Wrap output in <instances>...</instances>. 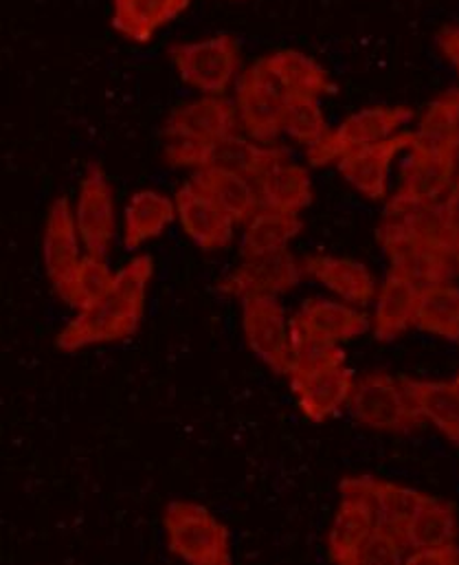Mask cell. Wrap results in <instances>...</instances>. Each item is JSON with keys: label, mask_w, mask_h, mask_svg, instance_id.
I'll list each match as a JSON object with an SVG mask.
<instances>
[{"label": "cell", "mask_w": 459, "mask_h": 565, "mask_svg": "<svg viewBox=\"0 0 459 565\" xmlns=\"http://www.w3.org/2000/svg\"><path fill=\"white\" fill-rule=\"evenodd\" d=\"M152 274V258L148 254L137 256L115 276V284L104 299L86 310H79V315L62 328L55 339L57 348L64 352H75L86 345L119 341L137 332L143 319Z\"/></svg>", "instance_id": "1"}, {"label": "cell", "mask_w": 459, "mask_h": 565, "mask_svg": "<svg viewBox=\"0 0 459 565\" xmlns=\"http://www.w3.org/2000/svg\"><path fill=\"white\" fill-rule=\"evenodd\" d=\"M350 414L359 425L389 434H412L427 423L401 379L387 372H370L354 383Z\"/></svg>", "instance_id": "2"}, {"label": "cell", "mask_w": 459, "mask_h": 565, "mask_svg": "<svg viewBox=\"0 0 459 565\" xmlns=\"http://www.w3.org/2000/svg\"><path fill=\"white\" fill-rule=\"evenodd\" d=\"M163 526L174 557L194 565L230 564V529L205 507L194 502H172L166 509Z\"/></svg>", "instance_id": "3"}, {"label": "cell", "mask_w": 459, "mask_h": 565, "mask_svg": "<svg viewBox=\"0 0 459 565\" xmlns=\"http://www.w3.org/2000/svg\"><path fill=\"white\" fill-rule=\"evenodd\" d=\"M237 119L246 135L259 143H270L284 132L288 97L266 64L257 60L237 82Z\"/></svg>", "instance_id": "4"}, {"label": "cell", "mask_w": 459, "mask_h": 565, "mask_svg": "<svg viewBox=\"0 0 459 565\" xmlns=\"http://www.w3.org/2000/svg\"><path fill=\"white\" fill-rule=\"evenodd\" d=\"M242 328L253 354L275 374L292 372V337L286 310L275 295L242 297Z\"/></svg>", "instance_id": "5"}, {"label": "cell", "mask_w": 459, "mask_h": 565, "mask_svg": "<svg viewBox=\"0 0 459 565\" xmlns=\"http://www.w3.org/2000/svg\"><path fill=\"white\" fill-rule=\"evenodd\" d=\"M414 119V110L407 106H372L350 115L337 130H332L319 146L306 150L310 166L323 168L332 161H339L348 152L378 143L394 137L401 126Z\"/></svg>", "instance_id": "6"}, {"label": "cell", "mask_w": 459, "mask_h": 565, "mask_svg": "<svg viewBox=\"0 0 459 565\" xmlns=\"http://www.w3.org/2000/svg\"><path fill=\"white\" fill-rule=\"evenodd\" d=\"M409 150L403 185L389 203L405 207L438 205L458 177L459 146L429 148L416 139Z\"/></svg>", "instance_id": "7"}, {"label": "cell", "mask_w": 459, "mask_h": 565, "mask_svg": "<svg viewBox=\"0 0 459 565\" xmlns=\"http://www.w3.org/2000/svg\"><path fill=\"white\" fill-rule=\"evenodd\" d=\"M170 55L181 77L205 95H225L239 68V46L227 33L174 44Z\"/></svg>", "instance_id": "8"}, {"label": "cell", "mask_w": 459, "mask_h": 565, "mask_svg": "<svg viewBox=\"0 0 459 565\" xmlns=\"http://www.w3.org/2000/svg\"><path fill=\"white\" fill-rule=\"evenodd\" d=\"M75 221L86 254L106 258L115 238V196L110 181L99 163H90L79 185Z\"/></svg>", "instance_id": "9"}, {"label": "cell", "mask_w": 459, "mask_h": 565, "mask_svg": "<svg viewBox=\"0 0 459 565\" xmlns=\"http://www.w3.org/2000/svg\"><path fill=\"white\" fill-rule=\"evenodd\" d=\"M416 132H401L378 143L356 148L341 157L337 161V168L341 177L365 199L383 201L387 199V183L394 159L403 150H409L416 143Z\"/></svg>", "instance_id": "10"}, {"label": "cell", "mask_w": 459, "mask_h": 565, "mask_svg": "<svg viewBox=\"0 0 459 565\" xmlns=\"http://www.w3.org/2000/svg\"><path fill=\"white\" fill-rule=\"evenodd\" d=\"M341 504L334 515L330 537H328V555L334 564H361V551L376 529V511L372 500L356 489L348 478L339 484Z\"/></svg>", "instance_id": "11"}, {"label": "cell", "mask_w": 459, "mask_h": 565, "mask_svg": "<svg viewBox=\"0 0 459 565\" xmlns=\"http://www.w3.org/2000/svg\"><path fill=\"white\" fill-rule=\"evenodd\" d=\"M370 330V317L348 303L330 299H306L290 319L292 339L334 343L356 339Z\"/></svg>", "instance_id": "12"}, {"label": "cell", "mask_w": 459, "mask_h": 565, "mask_svg": "<svg viewBox=\"0 0 459 565\" xmlns=\"http://www.w3.org/2000/svg\"><path fill=\"white\" fill-rule=\"evenodd\" d=\"M177 214L183 232L203 249L221 252L233 241L235 221L194 181H188L177 192Z\"/></svg>", "instance_id": "13"}, {"label": "cell", "mask_w": 459, "mask_h": 565, "mask_svg": "<svg viewBox=\"0 0 459 565\" xmlns=\"http://www.w3.org/2000/svg\"><path fill=\"white\" fill-rule=\"evenodd\" d=\"M354 383V374L345 365L290 372V387L299 409L312 423L328 420L350 403Z\"/></svg>", "instance_id": "14"}, {"label": "cell", "mask_w": 459, "mask_h": 565, "mask_svg": "<svg viewBox=\"0 0 459 565\" xmlns=\"http://www.w3.org/2000/svg\"><path fill=\"white\" fill-rule=\"evenodd\" d=\"M79 241L82 238L71 203L66 196H60L49 210L42 236L44 269L55 292L73 280L82 265Z\"/></svg>", "instance_id": "15"}, {"label": "cell", "mask_w": 459, "mask_h": 565, "mask_svg": "<svg viewBox=\"0 0 459 565\" xmlns=\"http://www.w3.org/2000/svg\"><path fill=\"white\" fill-rule=\"evenodd\" d=\"M301 267L281 249L275 254H264L255 258H244V263L218 284V290L246 297V295H281L292 290L301 280Z\"/></svg>", "instance_id": "16"}, {"label": "cell", "mask_w": 459, "mask_h": 565, "mask_svg": "<svg viewBox=\"0 0 459 565\" xmlns=\"http://www.w3.org/2000/svg\"><path fill=\"white\" fill-rule=\"evenodd\" d=\"M237 124L239 119L235 104H231L223 95H205L177 108L166 121L163 137L183 135L214 146L230 135H235Z\"/></svg>", "instance_id": "17"}, {"label": "cell", "mask_w": 459, "mask_h": 565, "mask_svg": "<svg viewBox=\"0 0 459 565\" xmlns=\"http://www.w3.org/2000/svg\"><path fill=\"white\" fill-rule=\"evenodd\" d=\"M423 286L401 271L389 269L381 286L374 310V337L378 341H394L412 326H416Z\"/></svg>", "instance_id": "18"}, {"label": "cell", "mask_w": 459, "mask_h": 565, "mask_svg": "<svg viewBox=\"0 0 459 565\" xmlns=\"http://www.w3.org/2000/svg\"><path fill=\"white\" fill-rule=\"evenodd\" d=\"M301 269L350 303L367 306L376 295L374 276L363 263L334 256H310L303 260Z\"/></svg>", "instance_id": "19"}, {"label": "cell", "mask_w": 459, "mask_h": 565, "mask_svg": "<svg viewBox=\"0 0 459 565\" xmlns=\"http://www.w3.org/2000/svg\"><path fill=\"white\" fill-rule=\"evenodd\" d=\"M177 216V201L170 196L154 190L132 194L124 212V247L137 252L148 241L161 236Z\"/></svg>", "instance_id": "20"}, {"label": "cell", "mask_w": 459, "mask_h": 565, "mask_svg": "<svg viewBox=\"0 0 459 565\" xmlns=\"http://www.w3.org/2000/svg\"><path fill=\"white\" fill-rule=\"evenodd\" d=\"M266 64L279 79L288 102L290 99H319L332 95L337 86L330 82L325 68L301 51H277L266 57Z\"/></svg>", "instance_id": "21"}, {"label": "cell", "mask_w": 459, "mask_h": 565, "mask_svg": "<svg viewBox=\"0 0 459 565\" xmlns=\"http://www.w3.org/2000/svg\"><path fill=\"white\" fill-rule=\"evenodd\" d=\"M259 203L266 210L299 214L312 203V183L306 168L279 161L255 181Z\"/></svg>", "instance_id": "22"}, {"label": "cell", "mask_w": 459, "mask_h": 565, "mask_svg": "<svg viewBox=\"0 0 459 565\" xmlns=\"http://www.w3.org/2000/svg\"><path fill=\"white\" fill-rule=\"evenodd\" d=\"M288 159V150L281 146H266L255 139H244L239 135H230L227 139L212 146L207 168L230 170L250 181H257L279 161Z\"/></svg>", "instance_id": "23"}, {"label": "cell", "mask_w": 459, "mask_h": 565, "mask_svg": "<svg viewBox=\"0 0 459 565\" xmlns=\"http://www.w3.org/2000/svg\"><path fill=\"white\" fill-rule=\"evenodd\" d=\"M356 489H361L374 504L376 520L381 526H387L396 533L403 535L405 540V529L416 515V511L427 502V493L398 487L392 482L376 480L372 476H359V478H348Z\"/></svg>", "instance_id": "24"}, {"label": "cell", "mask_w": 459, "mask_h": 565, "mask_svg": "<svg viewBox=\"0 0 459 565\" xmlns=\"http://www.w3.org/2000/svg\"><path fill=\"white\" fill-rule=\"evenodd\" d=\"M192 181L230 214L235 225H246L261 210L257 188L246 177L221 168H203Z\"/></svg>", "instance_id": "25"}, {"label": "cell", "mask_w": 459, "mask_h": 565, "mask_svg": "<svg viewBox=\"0 0 459 565\" xmlns=\"http://www.w3.org/2000/svg\"><path fill=\"white\" fill-rule=\"evenodd\" d=\"M401 383L423 416L459 447V387L456 381H416L401 376Z\"/></svg>", "instance_id": "26"}, {"label": "cell", "mask_w": 459, "mask_h": 565, "mask_svg": "<svg viewBox=\"0 0 459 565\" xmlns=\"http://www.w3.org/2000/svg\"><path fill=\"white\" fill-rule=\"evenodd\" d=\"M192 0H115L113 24L135 42H148L190 7Z\"/></svg>", "instance_id": "27"}, {"label": "cell", "mask_w": 459, "mask_h": 565, "mask_svg": "<svg viewBox=\"0 0 459 565\" xmlns=\"http://www.w3.org/2000/svg\"><path fill=\"white\" fill-rule=\"evenodd\" d=\"M303 230L299 214H286L277 210L261 207L244 227L239 252L242 258H255L264 254H275L288 247Z\"/></svg>", "instance_id": "28"}, {"label": "cell", "mask_w": 459, "mask_h": 565, "mask_svg": "<svg viewBox=\"0 0 459 565\" xmlns=\"http://www.w3.org/2000/svg\"><path fill=\"white\" fill-rule=\"evenodd\" d=\"M458 540V518L456 509L449 502H442L434 495L416 511L412 522L405 529V544L409 551L438 548L456 544Z\"/></svg>", "instance_id": "29"}, {"label": "cell", "mask_w": 459, "mask_h": 565, "mask_svg": "<svg viewBox=\"0 0 459 565\" xmlns=\"http://www.w3.org/2000/svg\"><path fill=\"white\" fill-rule=\"evenodd\" d=\"M416 328L449 341H459V286L451 282L423 286Z\"/></svg>", "instance_id": "30"}, {"label": "cell", "mask_w": 459, "mask_h": 565, "mask_svg": "<svg viewBox=\"0 0 459 565\" xmlns=\"http://www.w3.org/2000/svg\"><path fill=\"white\" fill-rule=\"evenodd\" d=\"M115 276L117 274H113L108 269L106 258L86 254L82 258V265H79L77 274L73 276V280L66 284L62 290H57V297L62 301H66L71 308L86 310L110 292V288L115 284Z\"/></svg>", "instance_id": "31"}, {"label": "cell", "mask_w": 459, "mask_h": 565, "mask_svg": "<svg viewBox=\"0 0 459 565\" xmlns=\"http://www.w3.org/2000/svg\"><path fill=\"white\" fill-rule=\"evenodd\" d=\"M416 135L429 148L459 146V88L442 93L427 106Z\"/></svg>", "instance_id": "32"}, {"label": "cell", "mask_w": 459, "mask_h": 565, "mask_svg": "<svg viewBox=\"0 0 459 565\" xmlns=\"http://www.w3.org/2000/svg\"><path fill=\"white\" fill-rule=\"evenodd\" d=\"M284 132L301 143L306 150L319 146L330 135L319 99H290Z\"/></svg>", "instance_id": "33"}, {"label": "cell", "mask_w": 459, "mask_h": 565, "mask_svg": "<svg viewBox=\"0 0 459 565\" xmlns=\"http://www.w3.org/2000/svg\"><path fill=\"white\" fill-rule=\"evenodd\" d=\"M407 544L401 533L376 524L361 551V564H401L405 562Z\"/></svg>", "instance_id": "34"}, {"label": "cell", "mask_w": 459, "mask_h": 565, "mask_svg": "<svg viewBox=\"0 0 459 565\" xmlns=\"http://www.w3.org/2000/svg\"><path fill=\"white\" fill-rule=\"evenodd\" d=\"M292 370H321L345 365V352L334 343L292 339Z\"/></svg>", "instance_id": "35"}, {"label": "cell", "mask_w": 459, "mask_h": 565, "mask_svg": "<svg viewBox=\"0 0 459 565\" xmlns=\"http://www.w3.org/2000/svg\"><path fill=\"white\" fill-rule=\"evenodd\" d=\"M210 152H212V146H207L199 139L183 137V135H168L166 137L163 154H166V161L170 166L203 170V168H207Z\"/></svg>", "instance_id": "36"}, {"label": "cell", "mask_w": 459, "mask_h": 565, "mask_svg": "<svg viewBox=\"0 0 459 565\" xmlns=\"http://www.w3.org/2000/svg\"><path fill=\"white\" fill-rule=\"evenodd\" d=\"M440 225H442V236L456 258V265L459 269V174L447 192L445 203L440 205Z\"/></svg>", "instance_id": "37"}, {"label": "cell", "mask_w": 459, "mask_h": 565, "mask_svg": "<svg viewBox=\"0 0 459 565\" xmlns=\"http://www.w3.org/2000/svg\"><path fill=\"white\" fill-rule=\"evenodd\" d=\"M405 564L456 565L459 564V548L456 544H449L438 548L412 551V555L405 557Z\"/></svg>", "instance_id": "38"}, {"label": "cell", "mask_w": 459, "mask_h": 565, "mask_svg": "<svg viewBox=\"0 0 459 565\" xmlns=\"http://www.w3.org/2000/svg\"><path fill=\"white\" fill-rule=\"evenodd\" d=\"M438 46L459 73V26H445L438 33Z\"/></svg>", "instance_id": "39"}, {"label": "cell", "mask_w": 459, "mask_h": 565, "mask_svg": "<svg viewBox=\"0 0 459 565\" xmlns=\"http://www.w3.org/2000/svg\"><path fill=\"white\" fill-rule=\"evenodd\" d=\"M456 385H458V387H459V374H458V376H456Z\"/></svg>", "instance_id": "40"}]
</instances>
